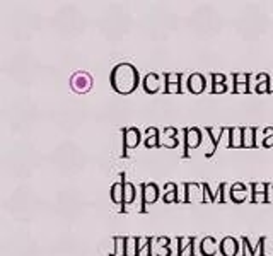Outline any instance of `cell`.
<instances>
[{
	"mask_svg": "<svg viewBox=\"0 0 273 256\" xmlns=\"http://www.w3.org/2000/svg\"><path fill=\"white\" fill-rule=\"evenodd\" d=\"M242 256H255V249L249 246V241H247L246 238H242Z\"/></svg>",
	"mask_w": 273,
	"mask_h": 256,
	"instance_id": "23",
	"label": "cell"
},
{
	"mask_svg": "<svg viewBox=\"0 0 273 256\" xmlns=\"http://www.w3.org/2000/svg\"><path fill=\"white\" fill-rule=\"evenodd\" d=\"M164 202L166 203H174L178 202V188H176L174 183H168V186L164 189Z\"/></svg>",
	"mask_w": 273,
	"mask_h": 256,
	"instance_id": "15",
	"label": "cell"
},
{
	"mask_svg": "<svg viewBox=\"0 0 273 256\" xmlns=\"http://www.w3.org/2000/svg\"><path fill=\"white\" fill-rule=\"evenodd\" d=\"M266 200H268V202H273V184H268V189H266Z\"/></svg>",
	"mask_w": 273,
	"mask_h": 256,
	"instance_id": "36",
	"label": "cell"
},
{
	"mask_svg": "<svg viewBox=\"0 0 273 256\" xmlns=\"http://www.w3.org/2000/svg\"><path fill=\"white\" fill-rule=\"evenodd\" d=\"M268 184L265 183H253V193H266Z\"/></svg>",
	"mask_w": 273,
	"mask_h": 256,
	"instance_id": "25",
	"label": "cell"
},
{
	"mask_svg": "<svg viewBox=\"0 0 273 256\" xmlns=\"http://www.w3.org/2000/svg\"><path fill=\"white\" fill-rule=\"evenodd\" d=\"M150 135H159L157 128H147V137H150Z\"/></svg>",
	"mask_w": 273,
	"mask_h": 256,
	"instance_id": "42",
	"label": "cell"
},
{
	"mask_svg": "<svg viewBox=\"0 0 273 256\" xmlns=\"http://www.w3.org/2000/svg\"><path fill=\"white\" fill-rule=\"evenodd\" d=\"M185 189H186V195H185L186 202H203V189L198 184L186 183Z\"/></svg>",
	"mask_w": 273,
	"mask_h": 256,
	"instance_id": "5",
	"label": "cell"
},
{
	"mask_svg": "<svg viewBox=\"0 0 273 256\" xmlns=\"http://www.w3.org/2000/svg\"><path fill=\"white\" fill-rule=\"evenodd\" d=\"M135 200V186L131 183H125V195H123V205L133 203Z\"/></svg>",
	"mask_w": 273,
	"mask_h": 256,
	"instance_id": "18",
	"label": "cell"
},
{
	"mask_svg": "<svg viewBox=\"0 0 273 256\" xmlns=\"http://www.w3.org/2000/svg\"><path fill=\"white\" fill-rule=\"evenodd\" d=\"M123 157H126V151L128 148H135L140 143V132L136 128H128L123 133Z\"/></svg>",
	"mask_w": 273,
	"mask_h": 256,
	"instance_id": "2",
	"label": "cell"
},
{
	"mask_svg": "<svg viewBox=\"0 0 273 256\" xmlns=\"http://www.w3.org/2000/svg\"><path fill=\"white\" fill-rule=\"evenodd\" d=\"M159 87H161V79L157 74H149L144 79V89L149 94H155L159 91Z\"/></svg>",
	"mask_w": 273,
	"mask_h": 256,
	"instance_id": "8",
	"label": "cell"
},
{
	"mask_svg": "<svg viewBox=\"0 0 273 256\" xmlns=\"http://www.w3.org/2000/svg\"><path fill=\"white\" fill-rule=\"evenodd\" d=\"M159 145H164L168 148H174L176 145H178V140H176L174 137H169V135H166V133H163V135H159Z\"/></svg>",
	"mask_w": 273,
	"mask_h": 256,
	"instance_id": "19",
	"label": "cell"
},
{
	"mask_svg": "<svg viewBox=\"0 0 273 256\" xmlns=\"http://www.w3.org/2000/svg\"><path fill=\"white\" fill-rule=\"evenodd\" d=\"M268 91H270V80L256 84V92H258V94H263V92H268Z\"/></svg>",
	"mask_w": 273,
	"mask_h": 256,
	"instance_id": "27",
	"label": "cell"
},
{
	"mask_svg": "<svg viewBox=\"0 0 273 256\" xmlns=\"http://www.w3.org/2000/svg\"><path fill=\"white\" fill-rule=\"evenodd\" d=\"M164 133H166V135H169V137H176L178 130H176V128H173V126H169V128H166Z\"/></svg>",
	"mask_w": 273,
	"mask_h": 256,
	"instance_id": "38",
	"label": "cell"
},
{
	"mask_svg": "<svg viewBox=\"0 0 273 256\" xmlns=\"http://www.w3.org/2000/svg\"><path fill=\"white\" fill-rule=\"evenodd\" d=\"M201 142V132L198 128H186L185 132V143H186V154L185 157L188 156V148H196Z\"/></svg>",
	"mask_w": 273,
	"mask_h": 256,
	"instance_id": "3",
	"label": "cell"
},
{
	"mask_svg": "<svg viewBox=\"0 0 273 256\" xmlns=\"http://www.w3.org/2000/svg\"><path fill=\"white\" fill-rule=\"evenodd\" d=\"M123 195H125V183H115L113 188H111V198H113L115 203L121 205V208H123Z\"/></svg>",
	"mask_w": 273,
	"mask_h": 256,
	"instance_id": "13",
	"label": "cell"
},
{
	"mask_svg": "<svg viewBox=\"0 0 273 256\" xmlns=\"http://www.w3.org/2000/svg\"><path fill=\"white\" fill-rule=\"evenodd\" d=\"M150 246H152V243H150V244L147 246V248H144L142 251H140L139 256H149V254H150V253H149V251H150Z\"/></svg>",
	"mask_w": 273,
	"mask_h": 256,
	"instance_id": "41",
	"label": "cell"
},
{
	"mask_svg": "<svg viewBox=\"0 0 273 256\" xmlns=\"http://www.w3.org/2000/svg\"><path fill=\"white\" fill-rule=\"evenodd\" d=\"M111 86L120 94H130L139 86V72L128 63L115 67V70L111 72Z\"/></svg>",
	"mask_w": 273,
	"mask_h": 256,
	"instance_id": "1",
	"label": "cell"
},
{
	"mask_svg": "<svg viewBox=\"0 0 273 256\" xmlns=\"http://www.w3.org/2000/svg\"><path fill=\"white\" fill-rule=\"evenodd\" d=\"M222 130H224V128H220V126H210V128H207V132H209V135H210V138H212V142H214L215 145L220 142Z\"/></svg>",
	"mask_w": 273,
	"mask_h": 256,
	"instance_id": "21",
	"label": "cell"
},
{
	"mask_svg": "<svg viewBox=\"0 0 273 256\" xmlns=\"http://www.w3.org/2000/svg\"><path fill=\"white\" fill-rule=\"evenodd\" d=\"M217 241L214 238H205L203 241H201V254L203 256H214L217 253Z\"/></svg>",
	"mask_w": 273,
	"mask_h": 256,
	"instance_id": "12",
	"label": "cell"
},
{
	"mask_svg": "<svg viewBox=\"0 0 273 256\" xmlns=\"http://www.w3.org/2000/svg\"><path fill=\"white\" fill-rule=\"evenodd\" d=\"M251 200L255 203H258V202H268V200H266V193H253Z\"/></svg>",
	"mask_w": 273,
	"mask_h": 256,
	"instance_id": "31",
	"label": "cell"
},
{
	"mask_svg": "<svg viewBox=\"0 0 273 256\" xmlns=\"http://www.w3.org/2000/svg\"><path fill=\"white\" fill-rule=\"evenodd\" d=\"M90 77L87 74H84V72H77L74 77H72V87L77 92H85V91H89V87H90Z\"/></svg>",
	"mask_w": 273,
	"mask_h": 256,
	"instance_id": "4",
	"label": "cell"
},
{
	"mask_svg": "<svg viewBox=\"0 0 273 256\" xmlns=\"http://www.w3.org/2000/svg\"><path fill=\"white\" fill-rule=\"evenodd\" d=\"M263 145H265V147H273V135H265Z\"/></svg>",
	"mask_w": 273,
	"mask_h": 256,
	"instance_id": "35",
	"label": "cell"
},
{
	"mask_svg": "<svg viewBox=\"0 0 273 256\" xmlns=\"http://www.w3.org/2000/svg\"><path fill=\"white\" fill-rule=\"evenodd\" d=\"M195 253H193V244L190 246V248H186L183 253H179V256H193Z\"/></svg>",
	"mask_w": 273,
	"mask_h": 256,
	"instance_id": "37",
	"label": "cell"
},
{
	"mask_svg": "<svg viewBox=\"0 0 273 256\" xmlns=\"http://www.w3.org/2000/svg\"><path fill=\"white\" fill-rule=\"evenodd\" d=\"M142 193H144V207L147 203H154V202H157V197H159V188H157V184H154V183H150V184H144L142 186ZM145 208H142V212H144Z\"/></svg>",
	"mask_w": 273,
	"mask_h": 256,
	"instance_id": "6",
	"label": "cell"
},
{
	"mask_svg": "<svg viewBox=\"0 0 273 256\" xmlns=\"http://www.w3.org/2000/svg\"><path fill=\"white\" fill-rule=\"evenodd\" d=\"M214 84H225V75L214 74Z\"/></svg>",
	"mask_w": 273,
	"mask_h": 256,
	"instance_id": "34",
	"label": "cell"
},
{
	"mask_svg": "<svg viewBox=\"0 0 273 256\" xmlns=\"http://www.w3.org/2000/svg\"><path fill=\"white\" fill-rule=\"evenodd\" d=\"M145 145H147L149 148L150 147H157L159 145V135H150L145 138Z\"/></svg>",
	"mask_w": 273,
	"mask_h": 256,
	"instance_id": "24",
	"label": "cell"
},
{
	"mask_svg": "<svg viewBox=\"0 0 273 256\" xmlns=\"http://www.w3.org/2000/svg\"><path fill=\"white\" fill-rule=\"evenodd\" d=\"M236 92H247L249 89H247V84H239V86H236Z\"/></svg>",
	"mask_w": 273,
	"mask_h": 256,
	"instance_id": "40",
	"label": "cell"
},
{
	"mask_svg": "<svg viewBox=\"0 0 273 256\" xmlns=\"http://www.w3.org/2000/svg\"><path fill=\"white\" fill-rule=\"evenodd\" d=\"M115 256H126V238H115Z\"/></svg>",
	"mask_w": 273,
	"mask_h": 256,
	"instance_id": "17",
	"label": "cell"
},
{
	"mask_svg": "<svg viewBox=\"0 0 273 256\" xmlns=\"http://www.w3.org/2000/svg\"><path fill=\"white\" fill-rule=\"evenodd\" d=\"M201 189H203V202H214V197H212V193H210V188H209V184H201Z\"/></svg>",
	"mask_w": 273,
	"mask_h": 256,
	"instance_id": "26",
	"label": "cell"
},
{
	"mask_svg": "<svg viewBox=\"0 0 273 256\" xmlns=\"http://www.w3.org/2000/svg\"><path fill=\"white\" fill-rule=\"evenodd\" d=\"M229 147H242V128H229Z\"/></svg>",
	"mask_w": 273,
	"mask_h": 256,
	"instance_id": "16",
	"label": "cell"
},
{
	"mask_svg": "<svg viewBox=\"0 0 273 256\" xmlns=\"http://www.w3.org/2000/svg\"><path fill=\"white\" fill-rule=\"evenodd\" d=\"M246 197H247V188L242 183H236L234 186L231 188V198L234 200L236 203L244 202Z\"/></svg>",
	"mask_w": 273,
	"mask_h": 256,
	"instance_id": "10",
	"label": "cell"
},
{
	"mask_svg": "<svg viewBox=\"0 0 273 256\" xmlns=\"http://www.w3.org/2000/svg\"><path fill=\"white\" fill-rule=\"evenodd\" d=\"M220 253L224 256H236L237 254V241L232 238H224L220 243Z\"/></svg>",
	"mask_w": 273,
	"mask_h": 256,
	"instance_id": "9",
	"label": "cell"
},
{
	"mask_svg": "<svg viewBox=\"0 0 273 256\" xmlns=\"http://www.w3.org/2000/svg\"><path fill=\"white\" fill-rule=\"evenodd\" d=\"M139 254V246H136L135 238H126V256Z\"/></svg>",
	"mask_w": 273,
	"mask_h": 256,
	"instance_id": "20",
	"label": "cell"
},
{
	"mask_svg": "<svg viewBox=\"0 0 273 256\" xmlns=\"http://www.w3.org/2000/svg\"><path fill=\"white\" fill-rule=\"evenodd\" d=\"M255 130L256 128H242V147H255L256 145Z\"/></svg>",
	"mask_w": 273,
	"mask_h": 256,
	"instance_id": "14",
	"label": "cell"
},
{
	"mask_svg": "<svg viewBox=\"0 0 273 256\" xmlns=\"http://www.w3.org/2000/svg\"><path fill=\"white\" fill-rule=\"evenodd\" d=\"M191 244H193V238H181L179 244H178V251H179V253H183V251L186 248H190Z\"/></svg>",
	"mask_w": 273,
	"mask_h": 256,
	"instance_id": "22",
	"label": "cell"
},
{
	"mask_svg": "<svg viewBox=\"0 0 273 256\" xmlns=\"http://www.w3.org/2000/svg\"><path fill=\"white\" fill-rule=\"evenodd\" d=\"M166 92H169V94L181 92V86L179 84H168V87H166Z\"/></svg>",
	"mask_w": 273,
	"mask_h": 256,
	"instance_id": "32",
	"label": "cell"
},
{
	"mask_svg": "<svg viewBox=\"0 0 273 256\" xmlns=\"http://www.w3.org/2000/svg\"><path fill=\"white\" fill-rule=\"evenodd\" d=\"M234 82H236V86H239V84H247V82H249V75L237 74V75L234 77Z\"/></svg>",
	"mask_w": 273,
	"mask_h": 256,
	"instance_id": "30",
	"label": "cell"
},
{
	"mask_svg": "<svg viewBox=\"0 0 273 256\" xmlns=\"http://www.w3.org/2000/svg\"><path fill=\"white\" fill-rule=\"evenodd\" d=\"M270 80V77H268L266 74H260V75H256V82L260 84V82H268Z\"/></svg>",
	"mask_w": 273,
	"mask_h": 256,
	"instance_id": "39",
	"label": "cell"
},
{
	"mask_svg": "<svg viewBox=\"0 0 273 256\" xmlns=\"http://www.w3.org/2000/svg\"><path fill=\"white\" fill-rule=\"evenodd\" d=\"M212 91H214L215 94H222V92L227 91V87H225V84H214L212 86Z\"/></svg>",
	"mask_w": 273,
	"mask_h": 256,
	"instance_id": "33",
	"label": "cell"
},
{
	"mask_svg": "<svg viewBox=\"0 0 273 256\" xmlns=\"http://www.w3.org/2000/svg\"><path fill=\"white\" fill-rule=\"evenodd\" d=\"M150 244V238H139L136 239V246H139V253L142 251L144 248H147Z\"/></svg>",
	"mask_w": 273,
	"mask_h": 256,
	"instance_id": "29",
	"label": "cell"
},
{
	"mask_svg": "<svg viewBox=\"0 0 273 256\" xmlns=\"http://www.w3.org/2000/svg\"><path fill=\"white\" fill-rule=\"evenodd\" d=\"M154 253L157 256H169L171 249H169V239L168 238H157V241L154 243Z\"/></svg>",
	"mask_w": 273,
	"mask_h": 256,
	"instance_id": "11",
	"label": "cell"
},
{
	"mask_svg": "<svg viewBox=\"0 0 273 256\" xmlns=\"http://www.w3.org/2000/svg\"><path fill=\"white\" fill-rule=\"evenodd\" d=\"M181 75L178 74H168L166 75V84H179Z\"/></svg>",
	"mask_w": 273,
	"mask_h": 256,
	"instance_id": "28",
	"label": "cell"
},
{
	"mask_svg": "<svg viewBox=\"0 0 273 256\" xmlns=\"http://www.w3.org/2000/svg\"><path fill=\"white\" fill-rule=\"evenodd\" d=\"M205 77L201 74H191L188 79V91L193 92V94H200L205 89Z\"/></svg>",
	"mask_w": 273,
	"mask_h": 256,
	"instance_id": "7",
	"label": "cell"
}]
</instances>
